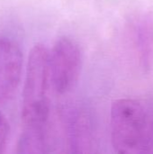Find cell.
<instances>
[{"instance_id":"obj_1","label":"cell","mask_w":153,"mask_h":154,"mask_svg":"<svg viewBox=\"0 0 153 154\" xmlns=\"http://www.w3.org/2000/svg\"><path fill=\"white\" fill-rule=\"evenodd\" d=\"M111 141L120 154L153 153V99L119 98L110 113Z\"/></svg>"},{"instance_id":"obj_2","label":"cell","mask_w":153,"mask_h":154,"mask_svg":"<svg viewBox=\"0 0 153 154\" xmlns=\"http://www.w3.org/2000/svg\"><path fill=\"white\" fill-rule=\"evenodd\" d=\"M50 79L49 52L42 44H36L29 55L23 92V128H40L48 125Z\"/></svg>"},{"instance_id":"obj_3","label":"cell","mask_w":153,"mask_h":154,"mask_svg":"<svg viewBox=\"0 0 153 154\" xmlns=\"http://www.w3.org/2000/svg\"><path fill=\"white\" fill-rule=\"evenodd\" d=\"M78 44L69 37H60L49 54L50 78L57 93L65 94L76 84L81 69Z\"/></svg>"},{"instance_id":"obj_4","label":"cell","mask_w":153,"mask_h":154,"mask_svg":"<svg viewBox=\"0 0 153 154\" xmlns=\"http://www.w3.org/2000/svg\"><path fill=\"white\" fill-rule=\"evenodd\" d=\"M132 44L138 67L144 74L153 69V11H142L129 22Z\"/></svg>"},{"instance_id":"obj_5","label":"cell","mask_w":153,"mask_h":154,"mask_svg":"<svg viewBox=\"0 0 153 154\" xmlns=\"http://www.w3.org/2000/svg\"><path fill=\"white\" fill-rule=\"evenodd\" d=\"M23 57L19 46L6 38H0V102L8 100L18 88Z\"/></svg>"},{"instance_id":"obj_6","label":"cell","mask_w":153,"mask_h":154,"mask_svg":"<svg viewBox=\"0 0 153 154\" xmlns=\"http://www.w3.org/2000/svg\"><path fill=\"white\" fill-rule=\"evenodd\" d=\"M69 142L71 152L75 153L94 152L96 131L93 117L84 109L72 114L69 123Z\"/></svg>"},{"instance_id":"obj_7","label":"cell","mask_w":153,"mask_h":154,"mask_svg":"<svg viewBox=\"0 0 153 154\" xmlns=\"http://www.w3.org/2000/svg\"><path fill=\"white\" fill-rule=\"evenodd\" d=\"M9 126L8 123L4 116V115L0 112V153L4 152V149L6 144L7 136H8Z\"/></svg>"}]
</instances>
